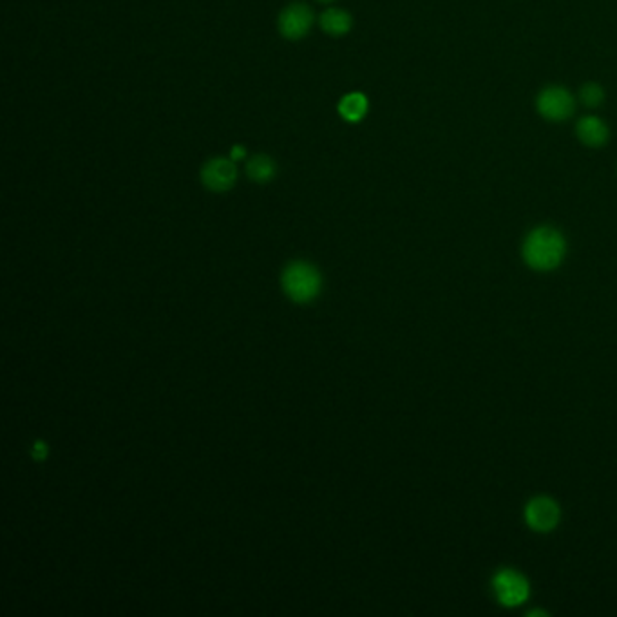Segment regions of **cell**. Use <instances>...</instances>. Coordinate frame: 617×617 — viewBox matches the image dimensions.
Wrapping results in <instances>:
<instances>
[{
    "label": "cell",
    "instance_id": "1",
    "mask_svg": "<svg viewBox=\"0 0 617 617\" xmlns=\"http://www.w3.org/2000/svg\"><path fill=\"white\" fill-rule=\"evenodd\" d=\"M565 237L552 226L534 228L523 243V259L536 272H550L558 268L565 258Z\"/></svg>",
    "mask_w": 617,
    "mask_h": 617
},
{
    "label": "cell",
    "instance_id": "2",
    "mask_svg": "<svg viewBox=\"0 0 617 617\" xmlns=\"http://www.w3.org/2000/svg\"><path fill=\"white\" fill-rule=\"evenodd\" d=\"M319 274L314 267L306 263H293L286 268L283 276V286L290 299L297 302H306L317 295L319 292Z\"/></svg>",
    "mask_w": 617,
    "mask_h": 617
},
{
    "label": "cell",
    "instance_id": "3",
    "mask_svg": "<svg viewBox=\"0 0 617 617\" xmlns=\"http://www.w3.org/2000/svg\"><path fill=\"white\" fill-rule=\"evenodd\" d=\"M492 590H495L498 603L507 608L523 605L531 596L529 581L523 574L513 569H504L497 572V576L492 578Z\"/></svg>",
    "mask_w": 617,
    "mask_h": 617
},
{
    "label": "cell",
    "instance_id": "4",
    "mask_svg": "<svg viewBox=\"0 0 617 617\" xmlns=\"http://www.w3.org/2000/svg\"><path fill=\"white\" fill-rule=\"evenodd\" d=\"M312 26H314V12L300 3H293L286 6L277 19L279 33L286 40L304 38L308 33H310Z\"/></svg>",
    "mask_w": 617,
    "mask_h": 617
},
{
    "label": "cell",
    "instance_id": "5",
    "mask_svg": "<svg viewBox=\"0 0 617 617\" xmlns=\"http://www.w3.org/2000/svg\"><path fill=\"white\" fill-rule=\"evenodd\" d=\"M538 111L550 121H564L574 112V98L565 87H547L538 96Z\"/></svg>",
    "mask_w": 617,
    "mask_h": 617
},
{
    "label": "cell",
    "instance_id": "6",
    "mask_svg": "<svg viewBox=\"0 0 617 617\" xmlns=\"http://www.w3.org/2000/svg\"><path fill=\"white\" fill-rule=\"evenodd\" d=\"M202 181L212 193H226L237 181V167L232 158H212L202 167Z\"/></svg>",
    "mask_w": 617,
    "mask_h": 617
},
{
    "label": "cell",
    "instance_id": "7",
    "mask_svg": "<svg viewBox=\"0 0 617 617\" xmlns=\"http://www.w3.org/2000/svg\"><path fill=\"white\" fill-rule=\"evenodd\" d=\"M560 506L548 497H536L525 507V522L536 532H550L560 523Z\"/></svg>",
    "mask_w": 617,
    "mask_h": 617
},
{
    "label": "cell",
    "instance_id": "8",
    "mask_svg": "<svg viewBox=\"0 0 617 617\" xmlns=\"http://www.w3.org/2000/svg\"><path fill=\"white\" fill-rule=\"evenodd\" d=\"M576 133L588 147H601L608 140V128L596 116H585L578 121Z\"/></svg>",
    "mask_w": 617,
    "mask_h": 617
},
{
    "label": "cell",
    "instance_id": "9",
    "mask_svg": "<svg viewBox=\"0 0 617 617\" xmlns=\"http://www.w3.org/2000/svg\"><path fill=\"white\" fill-rule=\"evenodd\" d=\"M319 24H321V29L330 35V37H344L350 33L351 29V15L341 8H332V10H326L321 19H319Z\"/></svg>",
    "mask_w": 617,
    "mask_h": 617
},
{
    "label": "cell",
    "instance_id": "10",
    "mask_svg": "<svg viewBox=\"0 0 617 617\" xmlns=\"http://www.w3.org/2000/svg\"><path fill=\"white\" fill-rule=\"evenodd\" d=\"M277 165L268 154H256L246 161V174L256 183H268L276 177Z\"/></svg>",
    "mask_w": 617,
    "mask_h": 617
},
{
    "label": "cell",
    "instance_id": "11",
    "mask_svg": "<svg viewBox=\"0 0 617 617\" xmlns=\"http://www.w3.org/2000/svg\"><path fill=\"white\" fill-rule=\"evenodd\" d=\"M367 98L362 93H350L339 102V114L346 121L357 123L367 114Z\"/></svg>",
    "mask_w": 617,
    "mask_h": 617
},
{
    "label": "cell",
    "instance_id": "12",
    "mask_svg": "<svg viewBox=\"0 0 617 617\" xmlns=\"http://www.w3.org/2000/svg\"><path fill=\"white\" fill-rule=\"evenodd\" d=\"M580 96H581V102H583L585 105H588V107H597V105L603 102L605 93H603L601 86H597V84H587V86H583Z\"/></svg>",
    "mask_w": 617,
    "mask_h": 617
},
{
    "label": "cell",
    "instance_id": "13",
    "mask_svg": "<svg viewBox=\"0 0 617 617\" xmlns=\"http://www.w3.org/2000/svg\"><path fill=\"white\" fill-rule=\"evenodd\" d=\"M244 156V149L241 147V145H235V147H232V152H230V158L234 160V161H237V160H241Z\"/></svg>",
    "mask_w": 617,
    "mask_h": 617
},
{
    "label": "cell",
    "instance_id": "14",
    "mask_svg": "<svg viewBox=\"0 0 617 617\" xmlns=\"http://www.w3.org/2000/svg\"><path fill=\"white\" fill-rule=\"evenodd\" d=\"M534 615H547V612H543V610H534V612H529V617H534Z\"/></svg>",
    "mask_w": 617,
    "mask_h": 617
},
{
    "label": "cell",
    "instance_id": "15",
    "mask_svg": "<svg viewBox=\"0 0 617 617\" xmlns=\"http://www.w3.org/2000/svg\"><path fill=\"white\" fill-rule=\"evenodd\" d=\"M319 3H325V4H330V3H333V0H319Z\"/></svg>",
    "mask_w": 617,
    "mask_h": 617
}]
</instances>
